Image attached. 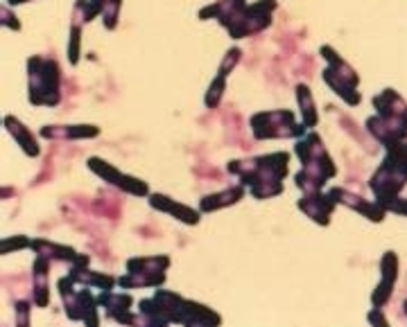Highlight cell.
<instances>
[{"mask_svg":"<svg viewBox=\"0 0 407 327\" xmlns=\"http://www.w3.org/2000/svg\"><path fill=\"white\" fill-rule=\"evenodd\" d=\"M299 104H301V109H304L306 124L317 122V117H314V104H312V97H310V90L306 86H299Z\"/></svg>","mask_w":407,"mask_h":327,"instance_id":"obj_1","label":"cell"}]
</instances>
